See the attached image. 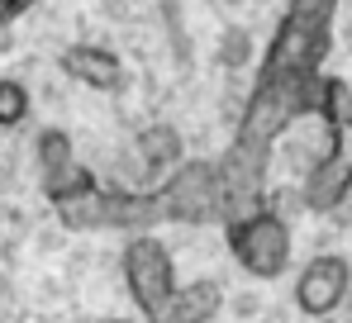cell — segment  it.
Segmentation results:
<instances>
[{"mask_svg": "<svg viewBox=\"0 0 352 323\" xmlns=\"http://www.w3.org/2000/svg\"><path fill=\"white\" fill-rule=\"evenodd\" d=\"M181 133H176L172 124H148L143 133H138V157H143V166L148 171H167V166H176L181 162Z\"/></svg>", "mask_w": 352, "mask_h": 323, "instance_id": "obj_10", "label": "cell"}, {"mask_svg": "<svg viewBox=\"0 0 352 323\" xmlns=\"http://www.w3.org/2000/svg\"><path fill=\"white\" fill-rule=\"evenodd\" d=\"M348 48H352V29H348Z\"/></svg>", "mask_w": 352, "mask_h": 323, "instance_id": "obj_15", "label": "cell"}, {"mask_svg": "<svg viewBox=\"0 0 352 323\" xmlns=\"http://www.w3.org/2000/svg\"><path fill=\"white\" fill-rule=\"evenodd\" d=\"M38 171H43V200H48V205L76 200V195H86L91 186H100L96 171L76 157L67 129H43V133H38Z\"/></svg>", "mask_w": 352, "mask_h": 323, "instance_id": "obj_7", "label": "cell"}, {"mask_svg": "<svg viewBox=\"0 0 352 323\" xmlns=\"http://www.w3.org/2000/svg\"><path fill=\"white\" fill-rule=\"evenodd\" d=\"M24 114H29V86L14 76H0V129L24 124Z\"/></svg>", "mask_w": 352, "mask_h": 323, "instance_id": "obj_11", "label": "cell"}, {"mask_svg": "<svg viewBox=\"0 0 352 323\" xmlns=\"http://www.w3.org/2000/svg\"><path fill=\"white\" fill-rule=\"evenodd\" d=\"M243 57H248V38H243V34H229V43H224V62H243Z\"/></svg>", "mask_w": 352, "mask_h": 323, "instance_id": "obj_12", "label": "cell"}, {"mask_svg": "<svg viewBox=\"0 0 352 323\" xmlns=\"http://www.w3.org/2000/svg\"><path fill=\"white\" fill-rule=\"evenodd\" d=\"M338 0H291L257 76H319Z\"/></svg>", "mask_w": 352, "mask_h": 323, "instance_id": "obj_2", "label": "cell"}, {"mask_svg": "<svg viewBox=\"0 0 352 323\" xmlns=\"http://www.w3.org/2000/svg\"><path fill=\"white\" fill-rule=\"evenodd\" d=\"M29 5H34V0H0V29H5L10 19H19V14H24Z\"/></svg>", "mask_w": 352, "mask_h": 323, "instance_id": "obj_13", "label": "cell"}, {"mask_svg": "<svg viewBox=\"0 0 352 323\" xmlns=\"http://www.w3.org/2000/svg\"><path fill=\"white\" fill-rule=\"evenodd\" d=\"M162 205V223H214L224 219V181H219V162H176L167 181L153 190Z\"/></svg>", "mask_w": 352, "mask_h": 323, "instance_id": "obj_6", "label": "cell"}, {"mask_svg": "<svg viewBox=\"0 0 352 323\" xmlns=\"http://www.w3.org/2000/svg\"><path fill=\"white\" fill-rule=\"evenodd\" d=\"M329 119V153L305 181V205L309 210H333L352 190V91L343 81L324 76L319 81V109Z\"/></svg>", "mask_w": 352, "mask_h": 323, "instance_id": "obj_3", "label": "cell"}, {"mask_svg": "<svg viewBox=\"0 0 352 323\" xmlns=\"http://www.w3.org/2000/svg\"><path fill=\"white\" fill-rule=\"evenodd\" d=\"M119 271L129 285V300L138 304L143 323H210L224 304L219 280H190L176 285L172 276V252L153 233H129Z\"/></svg>", "mask_w": 352, "mask_h": 323, "instance_id": "obj_1", "label": "cell"}, {"mask_svg": "<svg viewBox=\"0 0 352 323\" xmlns=\"http://www.w3.org/2000/svg\"><path fill=\"white\" fill-rule=\"evenodd\" d=\"M348 285H352V271L343 257H333V252L309 257L295 276V309L309 314V319H324L348 300Z\"/></svg>", "mask_w": 352, "mask_h": 323, "instance_id": "obj_8", "label": "cell"}, {"mask_svg": "<svg viewBox=\"0 0 352 323\" xmlns=\"http://www.w3.org/2000/svg\"><path fill=\"white\" fill-rule=\"evenodd\" d=\"M224 243L234 252V262L252 280H276L281 271L291 267V252H295V238L286 228V219L267 205L248 210L238 219H224Z\"/></svg>", "mask_w": 352, "mask_h": 323, "instance_id": "obj_5", "label": "cell"}, {"mask_svg": "<svg viewBox=\"0 0 352 323\" xmlns=\"http://www.w3.org/2000/svg\"><path fill=\"white\" fill-rule=\"evenodd\" d=\"M53 214L72 233H110V228H119V233H148V228L162 223V205H157L153 190H105V186H91L86 195L53 205Z\"/></svg>", "mask_w": 352, "mask_h": 323, "instance_id": "obj_4", "label": "cell"}, {"mask_svg": "<svg viewBox=\"0 0 352 323\" xmlns=\"http://www.w3.org/2000/svg\"><path fill=\"white\" fill-rule=\"evenodd\" d=\"M81 323H133V319H81Z\"/></svg>", "mask_w": 352, "mask_h": 323, "instance_id": "obj_14", "label": "cell"}, {"mask_svg": "<svg viewBox=\"0 0 352 323\" xmlns=\"http://www.w3.org/2000/svg\"><path fill=\"white\" fill-rule=\"evenodd\" d=\"M58 67L72 76V81H81V86H91V91H124V62L119 53H110L105 43H72L67 53L58 57Z\"/></svg>", "mask_w": 352, "mask_h": 323, "instance_id": "obj_9", "label": "cell"}]
</instances>
